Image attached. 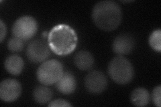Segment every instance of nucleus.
I'll use <instances>...</instances> for the list:
<instances>
[{"label":"nucleus","mask_w":161,"mask_h":107,"mask_svg":"<svg viewBox=\"0 0 161 107\" xmlns=\"http://www.w3.org/2000/svg\"><path fill=\"white\" fill-rule=\"evenodd\" d=\"M50 49L58 56L72 53L77 45V35L75 29L67 24H58L52 28L48 35Z\"/></svg>","instance_id":"obj_1"},{"label":"nucleus","mask_w":161,"mask_h":107,"mask_svg":"<svg viewBox=\"0 0 161 107\" xmlns=\"http://www.w3.org/2000/svg\"><path fill=\"white\" fill-rule=\"evenodd\" d=\"M122 10L114 1H102L95 5L92 19L99 29L110 32L116 29L122 22Z\"/></svg>","instance_id":"obj_2"},{"label":"nucleus","mask_w":161,"mask_h":107,"mask_svg":"<svg viewBox=\"0 0 161 107\" xmlns=\"http://www.w3.org/2000/svg\"><path fill=\"white\" fill-rule=\"evenodd\" d=\"M108 74L115 83L123 85L132 81L134 76V70L128 60L122 56H118L109 62Z\"/></svg>","instance_id":"obj_3"},{"label":"nucleus","mask_w":161,"mask_h":107,"mask_svg":"<svg viewBox=\"0 0 161 107\" xmlns=\"http://www.w3.org/2000/svg\"><path fill=\"white\" fill-rule=\"evenodd\" d=\"M63 72L62 64L57 60L45 61L38 68L36 75L39 82L43 85L56 84L61 78Z\"/></svg>","instance_id":"obj_4"},{"label":"nucleus","mask_w":161,"mask_h":107,"mask_svg":"<svg viewBox=\"0 0 161 107\" xmlns=\"http://www.w3.org/2000/svg\"><path fill=\"white\" fill-rule=\"evenodd\" d=\"M38 30V24L34 18L25 16L18 18L14 22L12 27L14 37L23 41L32 39L36 35Z\"/></svg>","instance_id":"obj_5"},{"label":"nucleus","mask_w":161,"mask_h":107,"mask_svg":"<svg viewBox=\"0 0 161 107\" xmlns=\"http://www.w3.org/2000/svg\"><path fill=\"white\" fill-rule=\"evenodd\" d=\"M50 55L48 44L40 40H35L30 42L26 50V56L30 61L34 63L42 62Z\"/></svg>","instance_id":"obj_6"},{"label":"nucleus","mask_w":161,"mask_h":107,"mask_svg":"<svg viewBox=\"0 0 161 107\" xmlns=\"http://www.w3.org/2000/svg\"><path fill=\"white\" fill-rule=\"evenodd\" d=\"M85 86L91 93H102L107 88L108 79L103 72L94 70L89 72L85 77Z\"/></svg>","instance_id":"obj_7"},{"label":"nucleus","mask_w":161,"mask_h":107,"mask_svg":"<svg viewBox=\"0 0 161 107\" xmlns=\"http://www.w3.org/2000/svg\"><path fill=\"white\" fill-rule=\"evenodd\" d=\"M22 93V86L15 79H6L0 84V98L6 103L17 100Z\"/></svg>","instance_id":"obj_8"},{"label":"nucleus","mask_w":161,"mask_h":107,"mask_svg":"<svg viewBox=\"0 0 161 107\" xmlns=\"http://www.w3.org/2000/svg\"><path fill=\"white\" fill-rule=\"evenodd\" d=\"M135 40L128 34H120L115 38L112 45L114 52L119 56L130 54L133 50Z\"/></svg>","instance_id":"obj_9"},{"label":"nucleus","mask_w":161,"mask_h":107,"mask_svg":"<svg viewBox=\"0 0 161 107\" xmlns=\"http://www.w3.org/2000/svg\"><path fill=\"white\" fill-rule=\"evenodd\" d=\"M56 84L57 89L60 93L70 94H72L76 89L77 81L71 73L65 72Z\"/></svg>","instance_id":"obj_10"},{"label":"nucleus","mask_w":161,"mask_h":107,"mask_svg":"<svg viewBox=\"0 0 161 107\" xmlns=\"http://www.w3.org/2000/svg\"><path fill=\"white\" fill-rule=\"evenodd\" d=\"M94 58L92 53L88 51H79L74 57V63L77 67L83 71L92 69L94 66Z\"/></svg>","instance_id":"obj_11"},{"label":"nucleus","mask_w":161,"mask_h":107,"mask_svg":"<svg viewBox=\"0 0 161 107\" xmlns=\"http://www.w3.org/2000/svg\"><path fill=\"white\" fill-rule=\"evenodd\" d=\"M4 66L8 73L14 76H18L24 69V62L19 56L14 54L6 59Z\"/></svg>","instance_id":"obj_12"},{"label":"nucleus","mask_w":161,"mask_h":107,"mask_svg":"<svg viewBox=\"0 0 161 107\" xmlns=\"http://www.w3.org/2000/svg\"><path fill=\"white\" fill-rule=\"evenodd\" d=\"M149 92L144 88H137L131 94L130 99L132 103L136 106H145L150 102Z\"/></svg>","instance_id":"obj_13"},{"label":"nucleus","mask_w":161,"mask_h":107,"mask_svg":"<svg viewBox=\"0 0 161 107\" xmlns=\"http://www.w3.org/2000/svg\"><path fill=\"white\" fill-rule=\"evenodd\" d=\"M34 99L40 104H47L53 97V92L47 86L43 85L38 86L35 88L33 93Z\"/></svg>","instance_id":"obj_14"},{"label":"nucleus","mask_w":161,"mask_h":107,"mask_svg":"<svg viewBox=\"0 0 161 107\" xmlns=\"http://www.w3.org/2000/svg\"><path fill=\"white\" fill-rule=\"evenodd\" d=\"M160 38H161V31L160 29H156L150 34L148 43L154 51L158 52H160L161 50V43H160Z\"/></svg>","instance_id":"obj_15"},{"label":"nucleus","mask_w":161,"mask_h":107,"mask_svg":"<svg viewBox=\"0 0 161 107\" xmlns=\"http://www.w3.org/2000/svg\"><path fill=\"white\" fill-rule=\"evenodd\" d=\"M23 40L18 38L14 37L9 40L8 43V48L12 52H19L23 50L24 44Z\"/></svg>","instance_id":"obj_16"},{"label":"nucleus","mask_w":161,"mask_h":107,"mask_svg":"<svg viewBox=\"0 0 161 107\" xmlns=\"http://www.w3.org/2000/svg\"><path fill=\"white\" fill-rule=\"evenodd\" d=\"M160 93H161V86L160 85L157 86L155 87L152 93V99L154 104L160 107L161 106V102H160Z\"/></svg>","instance_id":"obj_17"},{"label":"nucleus","mask_w":161,"mask_h":107,"mask_svg":"<svg viewBox=\"0 0 161 107\" xmlns=\"http://www.w3.org/2000/svg\"><path fill=\"white\" fill-rule=\"evenodd\" d=\"M48 106L54 107V106H62V107H67L72 106V104L69 103L68 101L63 99H57L50 102L48 104Z\"/></svg>","instance_id":"obj_18"},{"label":"nucleus","mask_w":161,"mask_h":107,"mask_svg":"<svg viewBox=\"0 0 161 107\" xmlns=\"http://www.w3.org/2000/svg\"><path fill=\"white\" fill-rule=\"evenodd\" d=\"M7 33L6 25L1 19L0 20V41L2 42Z\"/></svg>","instance_id":"obj_19"},{"label":"nucleus","mask_w":161,"mask_h":107,"mask_svg":"<svg viewBox=\"0 0 161 107\" xmlns=\"http://www.w3.org/2000/svg\"><path fill=\"white\" fill-rule=\"evenodd\" d=\"M48 33L47 32H43V34H42L43 37H48Z\"/></svg>","instance_id":"obj_20"}]
</instances>
